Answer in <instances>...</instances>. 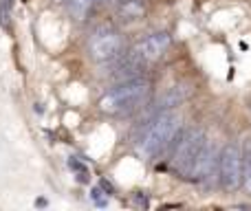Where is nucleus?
I'll return each instance as SVG.
<instances>
[{
  "label": "nucleus",
  "instance_id": "obj_1",
  "mask_svg": "<svg viewBox=\"0 0 251 211\" xmlns=\"http://www.w3.org/2000/svg\"><path fill=\"white\" fill-rule=\"evenodd\" d=\"M181 125V117L174 110H161L143 130V137L139 139V154L146 159L163 154L174 141Z\"/></svg>",
  "mask_w": 251,
  "mask_h": 211
},
{
  "label": "nucleus",
  "instance_id": "obj_2",
  "mask_svg": "<svg viewBox=\"0 0 251 211\" xmlns=\"http://www.w3.org/2000/svg\"><path fill=\"white\" fill-rule=\"evenodd\" d=\"M148 95H150V84L146 79L137 77L122 82L100 99V110L106 115H128L146 104Z\"/></svg>",
  "mask_w": 251,
  "mask_h": 211
},
{
  "label": "nucleus",
  "instance_id": "obj_3",
  "mask_svg": "<svg viewBox=\"0 0 251 211\" xmlns=\"http://www.w3.org/2000/svg\"><path fill=\"white\" fill-rule=\"evenodd\" d=\"M88 55L97 64H110L124 55V38L115 26L104 24L93 31L88 40Z\"/></svg>",
  "mask_w": 251,
  "mask_h": 211
},
{
  "label": "nucleus",
  "instance_id": "obj_4",
  "mask_svg": "<svg viewBox=\"0 0 251 211\" xmlns=\"http://www.w3.org/2000/svg\"><path fill=\"white\" fill-rule=\"evenodd\" d=\"M205 141H207V137L201 130H187L181 134L176 147H174L172 163L183 176H192V169H194V163L203 150Z\"/></svg>",
  "mask_w": 251,
  "mask_h": 211
},
{
  "label": "nucleus",
  "instance_id": "obj_5",
  "mask_svg": "<svg viewBox=\"0 0 251 211\" xmlns=\"http://www.w3.org/2000/svg\"><path fill=\"white\" fill-rule=\"evenodd\" d=\"M221 187L231 194L243 187V150L236 143H227L221 150V174H218Z\"/></svg>",
  "mask_w": 251,
  "mask_h": 211
},
{
  "label": "nucleus",
  "instance_id": "obj_6",
  "mask_svg": "<svg viewBox=\"0 0 251 211\" xmlns=\"http://www.w3.org/2000/svg\"><path fill=\"white\" fill-rule=\"evenodd\" d=\"M170 47V35L165 31H159V33H150L148 38L139 40L137 44L132 47L130 55L137 57L139 62L143 64H150V62H156Z\"/></svg>",
  "mask_w": 251,
  "mask_h": 211
},
{
  "label": "nucleus",
  "instance_id": "obj_7",
  "mask_svg": "<svg viewBox=\"0 0 251 211\" xmlns=\"http://www.w3.org/2000/svg\"><path fill=\"white\" fill-rule=\"evenodd\" d=\"M187 97H190V88H187V86H172V88H168V93H165V95L159 99V104H156L154 112L174 110V108L181 106Z\"/></svg>",
  "mask_w": 251,
  "mask_h": 211
},
{
  "label": "nucleus",
  "instance_id": "obj_8",
  "mask_svg": "<svg viewBox=\"0 0 251 211\" xmlns=\"http://www.w3.org/2000/svg\"><path fill=\"white\" fill-rule=\"evenodd\" d=\"M146 13V2L143 0H119L117 16L122 20H139Z\"/></svg>",
  "mask_w": 251,
  "mask_h": 211
},
{
  "label": "nucleus",
  "instance_id": "obj_9",
  "mask_svg": "<svg viewBox=\"0 0 251 211\" xmlns=\"http://www.w3.org/2000/svg\"><path fill=\"white\" fill-rule=\"evenodd\" d=\"M100 2L101 0H69V13L75 20H86Z\"/></svg>",
  "mask_w": 251,
  "mask_h": 211
},
{
  "label": "nucleus",
  "instance_id": "obj_10",
  "mask_svg": "<svg viewBox=\"0 0 251 211\" xmlns=\"http://www.w3.org/2000/svg\"><path fill=\"white\" fill-rule=\"evenodd\" d=\"M243 187L251 196V139L245 143L243 150Z\"/></svg>",
  "mask_w": 251,
  "mask_h": 211
},
{
  "label": "nucleus",
  "instance_id": "obj_11",
  "mask_svg": "<svg viewBox=\"0 0 251 211\" xmlns=\"http://www.w3.org/2000/svg\"><path fill=\"white\" fill-rule=\"evenodd\" d=\"M9 7H11L9 0H2V2H0V26L7 31L11 29V22H9Z\"/></svg>",
  "mask_w": 251,
  "mask_h": 211
},
{
  "label": "nucleus",
  "instance_id": "obj_12",
  "mask_svg": "<svg viewBox=\"0 0 251 211\" xmlns=\"http://www.w3.org/2000/svg\"><path fill=\"white\" fill-rule=\"evenodd\" d=\"M93 198H95L97 205H106V203H108V198H106V200L101 198V191L100 189H93Z\"/></svg>",
  "mask_w": 251,
  "mask_h": 211
}]
</instances>
